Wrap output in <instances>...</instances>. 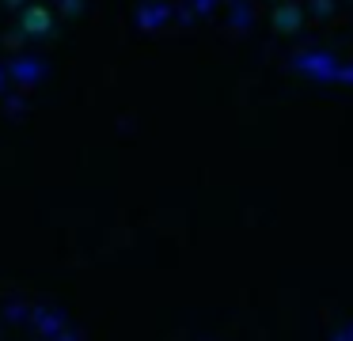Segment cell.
Here are the masks:
<instances>
[{"mask_svg": "<svg viewBox=\"0 0 353 341\" xmlns=\"http://www.w3.org/2000/svg\"><path fill=\"white\" fill-rule=\"evenodd\" d=\"M50 8H42V4H31V8H23V30L27 34H46L50 30Z\"/></svg>", "mask_w": 353, "mask_h": 341, "instance_id": "obj_1", "label": "cell"}, {"mask_svg": "<svg viewBox=\"0 0 353 341\" xmlns=\"http://www.w3.org/2000/svg\"><path fill=\"white\" fill-rule=\"evenodd\" d=\"M277 27H281V30H292V27H296V8H281V15H277Z\"/></svg>", "mask_w": 353, "mask_h": 341, "instance_id": "obj_2", "label": "cell"}]
</instances>
